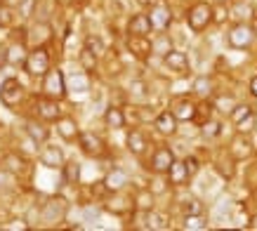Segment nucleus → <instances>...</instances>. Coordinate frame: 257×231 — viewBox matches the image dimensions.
I'll list each match as a JSON object with an SVG mask.
<instances>
[{"label": "nucleus", "instance_id": "f257e3e1", "mask_svg": "<svg viewBox=\"0 0 257 231\" xmlns=\"http://www.w3.org/2000/svg\"><path fill=\"white\" fill-rule=\"evenodd\" d=\"M69 92V85H66V78L59 69H50L43 76V94L45 97H52V99H59L62 101Z\"/></svg>", "mask_w": 257, "mask_h": 231}, {"label": "nucleus", "instance_id": "f03ea898", "mask_svg": "<svg viewBox=\"0 0 257 231\" xmlns=\"http://www.w3.org/2000/svg\"><path fill=\"white\" fill-rule=\"evenodd\" d=\"M24 69L31 78H43L47 71L52 69L50 66V54H47L45 47H33L29 57H26V62H24Z\"/></svg>", "mask_w": 257, "mask_h": 231}, {"label": "nucleus", "instance_id": "7ed1b4c3", "mask_svg": "<svg viewBox=\"0 0 257 231\" xmlns=\"http://www.w3.org/2000/svg\"><path fill=\"white\" fill-rule=\"evenodd\" d=\"M0 101H3L5 108L17 111V106L24 101V85L17 78H5L0 83Z\"/></svg>", "mask_w": 257, "mask_h": 231}, {"label": "nucleus", "instance_id": "20e7f679", "mask_svg": "<svg viewBox=\"0 0 257 231\" xmlns=\"http://www.w3.org/2000/svg\"><path fill=\"white\" fill-rule=\"evenodd\" d=\"M187 22H189V26H191V31H196V33L205 31V26L212 22V8L208 3H196L194 8L189 10Z\"/></svg>", "mask_w": 257, "mask_h": 231}, {"label": "nucleus", "instance_id": "39448f33", "mask_svg": "<svg viewBox=\"0 0 257 231\" xmlns=\"http://www.w3.org/2000/svg\"><path fill=\"white\" fill-rule=\"evenodd\" d=\"M252 40H255V29L245 22L236 24L234 29L229 31V45L236 47V50H245V47H250L252 45Z\"/></svg>", "mask_w": 257, "mask_h": 231}, {"label": "nucleus", "instance_id": "423d86ee", "mask_svg": "<svg viewBox=\"0 0 257 231\" xmlns=\"http://www.w3.org/2000/svg\"><path fill=\"white\" fill-rule=\"evenodd\" d=\"M36 111H38V118L45 123H57L62 118L59 99H52V97H43V99L36 101Z\"/></svg>", "mask_w": 257, "mask_h": 231}, {"label": "nucleus", "instance_id": "0eeeda50", "mask_svg": "<svg viewBox=\"0 0 257 231\" xmlns=\"http://www.w3.org/2000/svg\"><path fill=\"white\" fill-rule=\"evenodd\" d=\"M40 215H43V219H45V222H52V224L62 222L64 215H66V200H64L62 196H52V198L43 205Z\"/></svg>", "mask_w": 257, "mask_h": 231}, {"label": "nucleus", "instance_id": "6e6552de", "mask_svg": "<svg viewBox=\"0 0 257 231\" xmlns=\"http://www.w3.org/2000/svg\"><path fill=\"white\" fill-rule=\"evenodd\" d=\"M3 168L8 170L10 175H15V177H22V175H31V165H29V161H26L22 154H17V151H12V154H5V156H3Z\"/></svg>", "mask_w": 257, "mask_h": 231}, {"label": "nucleus", "instance_id": "1a4fd4ad", "mask_svg": "<svg viewBox=\"0 0 257 231\" xmlns=\"http://www.w3.org/2000/svg\"><path fill=\"white\" fill-rule=\"evenodd\" d=\"M127 50L137 59H147L154 52V43L149 40V36H127Z\"/></svg>", "mask_w": 257, "mask_h": 231}, {"label": "nucleus", "instance_id": "9d476101", "mask_svg": "<svg viewBox=\"0 0 257 231\" xmlns=\"http://www.w3.org/2000/svg\"><path fill=\"white\" fill-rule=\"evenodd\" d=\"M78 144H80V149H83V154L92 156V158H97V156L104 154V142H101L94 132H80Z\"/></svg>", "mask_w": 257, "mask_h": 231}, {"label": "nucleus", "instance_id": "9b49d317", "mask_svg": "<svg viewBox=\"0 0 257 231\" xmlns=\"http://www.w3.org/2000/svg\"><path fill=\"white\" fill-rule=\"evenodd\" d=\"M40 163L50 170H62L64 168V151L55 144H47L43 151H40Z\"/></svg>", "mask_w": 257, "mask_h": 231}, {"label": "nucleus", "instance_id": "f8f14e48", "mask_svg": "<svg viewBox=\"0 0 257 231\" xmlns=\"http://www.w3.org/2000/svg\"><path fill=\"white\" fill-rule=\"evenodd\" d=\"M163 59H165V66H168L170 71H175V73H179V76H187L189 73V59H187V54L184 52L170 50Z\"/></svg>", "mask_w": 257, "mask_h": 231}, {"label": "nucleus", "instance_id": "ddd939ff", "mask_svg": "<svg viewBox=\"0 0 257 231\" xmlns=\"http://www.w3.org/2000/svg\"><path fill=\"white\" fill-rule=\"evenodd\" d=\"M172 163H175V154H172L168 147H161V149H156V154L151 158V168H154V172L163 175V172L170 170Z\"/></svg>", "mask_w": 257, "mask_h": 231}, {"label": "nucleus", "instance_id": "4468645a", "mask_svg": "<svg viewBox=\"0 0 257 231\" xmlns=\"http://www.w3.org/2000/svg\"><path fill=\"white\" fill-rule=\"evenodd\" d=\"M151 31H154V24H151L149 15H135L127 22V33L130 36H149Z\"/></svg>", "mask_w": 257, "mask_h": 231}, {"label": "nucleus", "instance_id": "2eb2a0df", "mask_svg": "<svg viewBox=\"0 0 257 231\" xmlns=\"http://www.w3.org/2000/svg\"><path fill=\"white\" fill-rule=\"evenodd\" d=\"M24 132H26V137L31 139L33 144H45L47 137H50V130L40 121H26L24 123Z\"/></svg>", "mask_w": 257, "mask_h": 231}, {"label": "nucleus", "instance_id": "dca6fc26", "mask_svg": "<svg viewBox=\"0 0 257 231\" xmlns=\"http://www.w3.org/2000/svg\"><path fill=\"white\" fill-rule=\"evenodd\" d=\"M149 17H151V24H154V29H158V31H165L168 26H170L172 22V12L165 5H154L151 8V12H149Z\"/></svg>", "mask_w": 257, "mask_h": 231}, {"label": "nucleus", "instance_id": "f3484780", "mask_svg": "<svg viewBox=\"0 0 257 231\" xmlns=\"http://www.w3.org/2000/svg\"><path fill=\"white\" fill-rule=\"evenodd\" d=\"M57 132H59V137L64 139V142H73V139H78V123L73 121V118H66V116H62L59 121H57Z\"/></svg>", "mask_w": 257, "mask_h": 231}, {"label": "nucleus", "instance_id": "a211bd4d", "mask_svg": "<svg viewBox=\"0 0 257 231\" xmlns=\"http://www.w3.org/2000/svg\"><path fill=\"white\" fill-rule=\"evenodd\" d=\"M168 177H170V184L175 186H184L189 182V170H187V163L184 161H175L170 165V170H168Z\"/></svg>", "mask_w": 257, "mask_h": 231}, {"label": "nucleus", "instance_id": "6ab92c4d", "mask_svg": "<svg viewBox=\"0 0 257 231\" xmlns=\"http://www.w3.org/2000/svg\"><path fill=\"white\" fill-rule=\"evenodd\" d=\"M172 113L177 116V121H194L196 104L191 99H175L172 101Z\"/></svg>", "mask_w": 257, "mask_h": 231}, {"label": "nucleus", "instance_id": "aec40b11", "mask_svg": "<svg viewBox=\"0 0 257 231\" xmlns=\"http://www.w3.org/2000/svg\"><path fill=\"white\" fill-rule=\"evenodd\" d=\"M156 130L161 135H175L177 132V116L172 111H163L156 116Z\"/></svg>", "mask_w": 257, "mask_h": 231}, {"label": "nucleus", "instance_id": "412c9836", "mask_svg": "<svg viewBox=\"0 0 257 231\" xmlns=\"http://www.w3.org/2000/svg\"><path fill=\"white\" fill-rule=\"evenodd\" d=\"M104 123L109 125L111 130H120V128H125V123H127V118H125V111L120 106H109L106 108V113H104Z\"/></svg>", "mask_w": 257, "mask_h": 231}, {"label": "nucleus", "instance_id": "4be33fe9", "mask_svg": "<svg viewBox=\"0 0 257 231\" xmlns=\"http://www.w3.org/2000/svg\"><path fill=\"white\" fill-rule=\"evenodd\" d=\"M52 38V29H50V24H36L29 33V40L33 43V47H45V43Z\"/></svg>", "mask_w": 257, "mask_h": 231}, {"label": "nucleus", "instance_id": "5701e85b", "mask_svg": "<svg viewBox=\"0 0 257 231\" xmlns=\"http://www.w3.org/2000/svg\"><path fill=\"white\" fill-rule=\"evenodd\" d=\"M125 184H127V175H125V172H123L120 168L111 170L109 175L104 177V186H106V189H109L111 193H113V191H120V189H123Z\"/></svg>", "mask_w": 257, "mask_h": 231}, {"label": "nucleus", "instance_id": "b1692460", "mask_svg": "<svg viewBox=\"0 0 257 231\" xmlns=\"http://www.w3.org/2000/svg\"><path fill=\"white\" fill-rule=\"evenodd\" d=\"M252 154V147H250V142L245 135H238L234 139V144H231V156H234V161H243V158H248Z\"/></svg>", "mask_w": 257, "mask_h": 231}, {"label": "nucleus", "instance_id": "393cba45", "mask_svg": "<svg viewBox=\"0 0 257 231\" xmlns=\"http://www.w3.org/2000/svg\"><path fill=\"white\" fill-rule=\"evenodd\" d=\"M97 59H99V54H94L92 50H87V47H83L78 54V64L85 73H94V71H97V66H99Z\"/></svg>", "mask_w": 257, "mask_h": 231}, {"label": "nucleus", "instance_id": "a878e982", "mask_svg": "<svg viewBox=\"0 0 257 231\" xmlns=\"http://www.w3.org/2000/svg\"><path fill=\"white\" fill-rule=\"evenodd\" d=\"M62 179H64V184H69V186H76L78 184V179H80V165L78 163H64V168H62Z\"/></svg>", "mask_w": 257, "mask_h": 231}, {"label": "nucleus", "instance_id": "bb28decb", "mask_svg": "<svg viewBox=\"0 0 257 231\" xmlns=\"http://www.w3.org/2000/svg\"><path fill=\"white\" fill-rule=\"evenodd\" d=\"M127 149L137 156L144 154V149H147V137H144L140 130H133L130 135H127Z\"/></svg>", "mask_w": 257, "mask_h": 231}, {"label": "nucleus", "instance_id": "cd10ccee", "mask_svg": "<svg viewBox=\"0 0 257 231\" xmlns=\"http://www.w3.org/2000/svg\"><path fill=\"white\" fill-rule=\"evenodd\" d=\"M135 208L142 210V212L154 210V191H149V189H142V191H137V196H135Z\"/></svg>", "mask_w": 257, "mask_h": 231}, {"label": "nucleus", "instance_id": "c85d7f7f", "mask_svg": "<svg viewBox=\"0 0 257 231\" xmlns=\"http://www.w3.org/2000/svg\"><path fill=\"white\" fill-rule=\"evenodd\" d=\"M26 57H29V52H26L24 43H15L8 47V64H22L26 62Z\"/></svg>", "mask_w": 257, "mask_h": 231}, {"label": "nucleus", "instance_id": "c756f323", "mask_svg": "<svg viewBox=\"0 0 257 231\" xmlns=\"http://www.w3.org/2000/svg\"><path fill=\"white\" fill-rule=\"evenodd\" d=\"M147 229H165L168 226V217L163 212H154V210H149L147 212Z\"/></svg>", "mask_w": 257, "mask_h": 231}, {"label": "nucleus", "instance_id": "7c9ffc66", "mask_svg": "<svg viewBox=\"0 0 257 231\" xmlns=\"http://www.w3.org/2000/svg\"><path fill=\"white\" fill-rule=\"evenodd\" d=\"M194 92L201 94V97H208L212 92V80L208 76H198L194 80Z\"/></svg>", "mask_w": 257, "mask_h": 231}, {"label": "nucleus", "instance_id": "2f4dec72", "mask_svg": "<svg viewBox=\"0 0 257 231\" xmlns=\"http://www.w3.org/2000/svg\"><path fill=\"white\" fill-rule=\"evenodd\" d=\"M104 208L109 210V212H113V215H123L125 210L130 208V203H127L125 198H111V200L104 203Z\"/></svg>", "mask_w": 257, "mask_h": 231}, {"label": "nucleus", "instance_id": "473e14b6", "mask_svg": "<svg viewBox=\"0 0 257 231\" xmlns=\"http://www.w3.org/2000/svg\"><path fill=\"white\" fill-rule=\"evenodd\" d=\"M222 132V125L217 123V121H205V123L201 125V135L205 139H215Z\"/></svg>", "mask_w": 257, "mask_h": 231}, {"label": "nucleus", "instance_id": "72a5a7b5", "mask_svg": "<svg viewBox=\"0 0 257 231\" xmlns=\"http://www.w3.org/2000/svg\"><path fill=\"white\" fill-rule=\"evenodd\" d=\"M12 22H15V8L0 3V29H10Z\"/></svg>", "mask_w": 257, "mask_h": 231}, {"label": "nucleus", "instance_id": "f704fd0d", "mask_svg": "<svg viewBox=\"0 0 257 231\" xmlns=\"http://www.w3.org/2000/svg\"><path fill=\"white\" fill-rule=\"evenodd\" d=\"M210 108H212V104L210 101H201L198 106H196V116H194V121L196 123H205V121H210Z\"/></svg>", "mask_w": 257, "mask_h": 231}, {"label": "nucleus", "instance_id": "c9c22d12", "mask_svg": "<svg viewBox=\"0 0 257 231\" xmlns=\"http://www.w3.org/2000/svg\"><path fill=\"white\" fill-rule=\"evenodd\" d=\"M182 210L184 215H203V203L198 198H189L182 203Z\"/></svg>", "mask_w": 257, "mask_h": 231}, {"label": "nucleus", "instance_id": "e433bc0d", "mask_svg": "<svg viewBox=\"0 0 257 231\" xmlns=\"http://www.w3.org/2000/svg\"><path fill=\"white\" fill-rule=\"evenodd\" d=\"M36 8H38V0H22V5H19V15H22V19H31L33 15H36Z\"/></svg>", "mask_w": 257, "mask_h": 231}, {"label": "nucleus", "instance_id": "4c0bfd02", "mask_svg": "<svg viewBox=\"0 0 257 231\" xmlns=\"http://www.w3.org/2000/svg\"><path fill=\"white\" fill-rule=\"evenodd\" d=\"M172 50V40L168 38V36H165V33H161V36H158V40L156 43H154V52H158V54H168Z\"/></svg>", "mask_w": 257, "mask_h": 231}, {"label": "nucleus", "instance_id": "58836bf2", "mask_svg": "<svg viewBox=\"0 0 257 231\" xmlns=\"http://www.w3.org/2000/svg\"><path fill=\"white\" fill-rule=\"evenodd\" d=\"M184 229H205L203 215H184Z\"/></svg>", "mask_w": 257, "mask_h": 231}, {"label": "nucleus", "instance_id": "ea45409f", "mask_svg": "<svg viewBox=\"0 0 257 231\" xmlns=\"http://www.w3.org/2000/svg\"><path fill=\"white\" fill-rule=\"evenodd\" d=\"M231 17H236V19H238V24H241V22H245V19H250V17H252V8H250V5H234Z\"/></svg>", "mask_w": 257, "mask_h": 231}, {"label": "nucleus", "instance_id": "a19ab883", "mask_svg": "<svg viewBox=\"0 0 257 231\" xmlns=\"http://www.w3.org/2000/svg\"><path fill=\"white\" fill-rule=\"evenodd\" d=\"M85 47H87V50H92L94 54H104V50H106V47H104V40L97 38V36H87V38H85Z\"/></svg>", "mask_w": 257, "mask_h": 231}, {"label": "nucleus", "instance_id": "79ce46f5", "mask_svg": "<svg viewBox=\"0 0 257 231\" xmlns=\"http://www.w3.org/2000/svg\"><path fill=\"white\" fill-rule=\"evenodd\" d=\"M250 113H252V108H250L248 104H238V106H234V111H231V121H234V123H241L243 118H248Z\"/></svg>", "mask_w": 257, "mask_h": 231}, {"label": "nucleus", "instance_id": "37998d69", "mask_svg": "<svg viewBox=\"0 0 257 231\" xmlns=\"http://www.w3.org/2000/svg\"><path fill=\"white\" fill-rule=\"evenodd\" d=\"M255 125H257V118H255V113H250L248 118H243L241 123H236V128H238L241 135H248V132L255 130Z\"/></svg>", "mask_w": 257, "mask_h": 231}, {"label": "nucleus", "instance_id": "c03bdc74", "mask_svg": "<svg viewBox=\"0 0 257 231\" xmlns=\"http://www.w3.org/2000/svg\"><path fill=\"white\" fill-rule=\"evenodd\" d=\"M215 108L224 111V113H231V111H234V99H231V97H217V99H215Z\"/></svg>", "mask_w": 257, "mask_h": 231}, {"label": "nucleus", "instance_id": "a18cd8bd", "mask_svg": "<svg viewBox=\"0 0 257 231\" xmlns=\"http://www.w3.org/2000/svg\"><path fill=\"white\" fill-rule=\"evenodd\" d=\"M226 17H229V12H226L224 3H219V5H215V8H212V19H215V24H224Z\"/></svg>", "mask_w": 257, "mask_h": 231}, {"label": "nucleus", "instance_id": "49530a36", "mask_svg": "<svg viewBox=\"0 0 257 231\" xmlns=\"http://www.w3.org/2000/svg\"><path fill=\"white\" fill-rule=\"evenodd\" d=\"M130 92H133V94H140V97H144V94H147V85L142 83V80H137V83H133Z\"/></svg>", "mask_w": 257, "mask_h": 231}, {"label": "nucleus", "instance_id": "de8ad7c7", "mask_svg": "<svg viewBox=\"0 0 257 231\" xmlns=\"http://www.w3.org/2000/svg\"><path fill=\"white\" fill-rule=\"evenodd\" d=\"M71 87H83V90H85V87H87V78L85 76H73V78H71Z\"/></svg>", "mask_w": 257, "mask_h": 231}, {"label": "nucleus", "instance_id": "09e8293b", "mask_svg": "<svg viewBox=\"0 0 257 231\" xmlns=\"http://www.w3.org/2000/svg\"><path fill=\"white\" fill-rule=\"evenodd\" d=\"M184 163H187L189 175H196V172H198V161H196L194 156H189V158H187V161H184Z\"/></svg>", "mask_w": 257, "mask_h": 231}, {"label": "nucleus", "instance_id": "8fccbe9b", "mask_svg": "<svg viewBox=\"0 0 257 231\" xmlns=\"http://www.w3.org/2000/svg\"><path fill=\"white\" fill-rule=\"evenodd\" d=\"M3 5H10V8H19L22 5V0H0Z\"/></svg>", "mask_w": 257, "mask_h": 231}, {"label": "nucleus", "instance_id": "3c124183", "mask_svg": "<svg viewBox=\"0 0 257 231\" xmlns=\"http://www.w3.org/2000/svg\"><path fill=\"white\" fill-rule=\"evenodd\" d=\"M250 94H252V97H257V76L250 80Z\"/></svg>", "mask_w": 257, "mask_h": 231}, {"label": "nucleus", "instance_id": "603ef678", "mask_svg": "<svg viewBox=\"0 0 257 231\" xmlns=\"http://www.w3.org/2000/svg\"><path fill=\"white\" fill-rule=\"evenodd\" d=\"M140 5H144V8H154L156 5V0H137Z\"/></svg>", "mask_w": 257, "mask_h": 231}, {"label": "nucleus", "instance_id": "864d4df0", "mask_svg": "<svg viewBox=\"0 0 257 231\" xmlns=\"http://www.w3.org/2000/svg\"><path fill=\"white\" fill-rule=\"evenodd\" d=\"M250 229H257V217H252V222H250Z\"/></svg>", "mask_w": 257, "mask_h": 231}, {"label": "nucleus", "instance_id": "5fc2aeb1", "mask_svg": "<svg viewBox=\"0 0 257 231\" xmlns=\"http://www.w3.org/2000/svg\"><path fill=\"white\" fill-rule=\"evenodd\" d=\"M59 3H62V5H71V3H73V0H59Z\"/></svg>", "mask_w": 257, "mask_h": 231}, {"label": "nucleus", "instance_id": "6e6d98bb", "mask_svg": "<svg viewBox=\"0 0 257 231\" xmlns=\"http://www.w3.org/2000/svg\"><path fill=\"white\" fill-rule=\"evenodd\" d=\"M217 3H226V0H217Z\"/></svg>", "mask_w": 257, "mask_h": 231}]
</instances>
